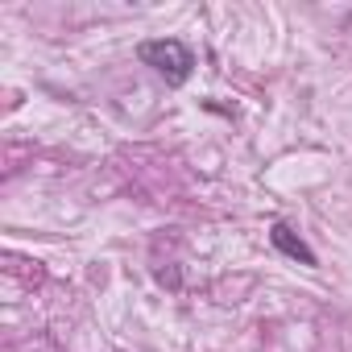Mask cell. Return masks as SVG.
<instances>
[{
  "label": "cell",
  "mask_w": 352,
  "mask_h": 352,
  "mask_svg": "<svg viewBox=\"0 0 352 352\" xmlns=\"http://www.w3.org/2000/svg\"><path fill=\"white\" fill-rule=\"evenodd\" d=\"M137 58H141L153 75H162L170 87H183V83L191 79V71H195V54H191V46L179 42V38H149V42L137 46Z\"/></svg>",
  "instance_id": "cell-1"
},
{
  "label": "cell",
  "mask_w": 352,
  "mask_h": 352,
  "mask_svg": "<svg viewBox=\"0 0 352 352\" xmlns=\"http://www.w3.org/2000/svg\"><path fill=\"white\" fill-rule=\"evenodd\" d=\"M270 241H274V249H278V253H286L290 261H302V265H319L315 249H311V245H307V241H302V236L290 228V224H274V228H270Z\"/></svg>",
  "instance_id": "cell-2"
}]
</instances>
